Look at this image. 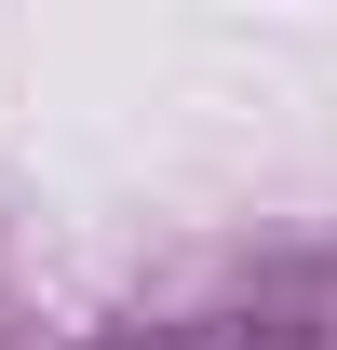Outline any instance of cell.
Masks as SVG:
<instances>
[{
	"instance_id": "6da1fadb",
	"label": "cell",
	"mask_w": 337,
	"mask_h": 350,
	"mask_svg": "<svg viewBox=\"0 0 337 350\" xmlns=\"http://www.w3.org/2000/svg\"><path fill=\"white\" fill-rule=\"evenodd\" d=\"M108 350H284V337H243V323H216V337H108Z\"/></svg>"
}]
</instances>
